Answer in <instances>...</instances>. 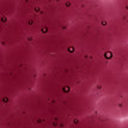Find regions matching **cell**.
Returning a JSON list of instances; mask_svg holds the SVG:
<instances>
[{"instance_id": "14", "label": "cell", "mask_w": 128, "mask_h": 128, "mask_svg": "<svg viewBox=\"0 0 128 128\" xmlns=\"http://www.w3.org/2000/svg\"><path fill=\"white\" fill-rule=\"evenodd\" d=\"M120 100H121L120 97H102L98 100L97 112L112 118L122 120Z\"/></svg>"}, {"instance_id": "1", "label": "cell", "mask_w": 128, "mask_h": 128, "mask_svg": "<svg viewBox=\"0 0 128 128\" xmlns=\"http://www.w3.org/2000/svg\"><path fill=\"white\" fill-rule=\"evenodd\" d=\"M66 35L77 53L106 58L115 46L114 37L103 23L80 19L74 22Z\"/></svg>"}, {"instance_id": "8", "label": "cell", "mask_w": 128, "mask_h": 128, "mask_svg": "<svg viewBox=\"0 0 128 128\" xmlns=\"http://www.w3.org/2000/svg\"><path fill=\"white\" fill-rule=\"evenodd\" d=\"M1 59V67L40 66V56L37 55L32 43L29 40L12 48L4 49Z\"/></svg>"}, {"instance_id": "2", "label": "cell", "mask_w": 128, "mask_h": 128, "mask_svg": "<svg viewBox=\"0 0 128 128\" xmlns=\"http://www.w3.org/2000/svg\"><path fill=\"white\" fill-rule=\"evenodd\" d=\"M38 76L40 66L1 67V98L5 106H14L18 96L35 90Z\"/></svg>"}, {"instance_id": "13", "label": "cell", "mask_w": 128, "mask_h": 128, "mask_svg": "<svg viewBox=\"0 0 128 128\" xmlns=\"http://www.w3.org/2000/svg\"><path fill=\"white\" fill-rule=\"evenodd\" d=\"M106 59L110 66L128 72V42L115 44Z\"/></svg>"}, {"instance_id": "4", "label": "cell", "mask_w": 128, "mask_h": 128, "mask_svg": "<svg viewBox=\"0 0 128 128\" xmlns=\"http://www.w3.org/2000/svg\"><path fill=\"white\" fill-rule=\"evenodd\" d=\"M73 19L68 13L62 1L46 2L41 35H56L65 34L73 24Z\"/></svg>"}, {"instance_id": "7", "label": "cell", "mask_w": 128, "mask_h": 128, "mask_svg": "<svg viewBox=\"0 0 128 128\" xmlns=\"http://www.w3.org/2000/svg\"><path fill=\"white\" fill-rule=\"evenodd\" d=\"M29 41L32 43L37 55L40 56V60L64 53H77L66 32L56 35H38L37 37L29 38Z\"/></svg>"}, {"instance_id": "3", "label": "cell", "mask_w": 128, "mask_h": 128, "mask_svg": "<svg viewBox=\"0 0 128 128\" xmlns=\"http://www.w3.org/2000/svg\"><path fill=\"white\" fill-rule=\"evenodd\" d=\"M94 94L102 97H124L128 95V72L108 65L96 82Z\"/></svg>"}, {"instance_id": "12", "label": "cell", "mask_w": 128, "mask_h": 128, "mask_svg": "<svg viewBox=\"0 0 128 128\" xmlns=\"http://www.w3.org/2000/svg\"><path fill=\"white\" fill-rule=\"evenodd\" d=\"M1 128H42L40 127L32 115L22 112L19 109H12L5 114L1 120Z\"/></svg>"}, {"instance_id": "11", "label": "cell", "mask_w": 128, "mask_h": 128, "mask_svg": "<svg viewBox=\"0 0 128 128\" xmlns=\"http://www.w3.org/2000/svg\"><path fill=\"white\" fill-rule=\"evenodd\" d=\"M29 36L25 32L23 25L19 23L18 19L14 17H11L4 25L2 34H1V46L4 49L12 48L14 46H18L28 41Z\"/></svg>"}, {"instance_id": "15", "label": "cell", "mask_w": 128, "mask_h": 128, "mask_svg": "<svg viewBox=\"0 0 128 128\" xmlns=\"http://www.w3.org/2000/svg\"><path fill=\"white\" fill-rule=\"evenodd\" d=\"M120 106H121V114H122V120L128 118V95L124 97H121L120 100Z\"/></svg>"}, {"instance_id": "5", "label": "cell", "mask_w": 128, "mask_h": 128, "mask_svg": "<svg viewBox=\"0 0 128 128\" xmlns=\"http://www.w3.org/2000/svg\"><path fill=\"white\" fill-rule=\"evenodd\" d=\"M98 100L100 97L94 92L90 95H85L73 91L58 102L60 103L64 112L74 121L94 114L97 110Z\"/></svg>"}, {"instance_id": "6", "label": "cell", "mask_w": 128, "mask_h": 128, "mask_svg": "<svg viewBox=\"0 0 128 128\" xmlns=\"http://www.w3.org/2000/svg\"><path fill=\"white\" fill-rule=\"evenodd\" d=\"M44 6L46 2L43 1H22L17 4L14 18L23 25L29 38L41 35Z\"/></svg>"}, {"instance_id": "10", "label": "cell", "mask_w": 128, "mask_h": 128, "mask_svg": "<svg viewBox=\"0 0 128 128\" xmlns=\"http://www.w3.org/2000/svg\"><path fill=\"white\" fill-rule=\"evenodd\" d=\"M50 100L41 95L38 91L31 90L19 95L14 100V108L29 115H47L49 114Z\"/></svg>"}, {"instance_id": "9", "label": "cell", "mask_w": 128, "mask_h": 128, "mask_svg": "<svg viewBox=\"0 0 128 128\" xmlns=\"http://www.w3.org/2000/svg\"><path fill=\"white\" fill-rule=\"evenodd\" d=\"M35 90L50 100H60L62 97L73 92L70 86H67L59 79L54 78L44 70H40V76Z\"/></svg>"}]
</instances>
